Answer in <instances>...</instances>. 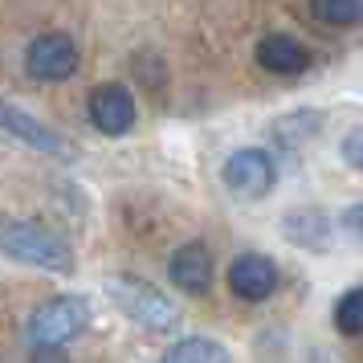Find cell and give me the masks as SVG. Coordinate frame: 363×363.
Returning a JSON list of instances; mask_svg holds the SVG:
<instances>
[{
	"instance_id": "277c9868",
	"label": "cell",
	"mask_w": 363,
	"mask_h": 363,
	"mask_svg": "<svg viewBox=\"0 0 363 363\" xmlns=\"http://www.w3.org/2000/svg\"><path fill=\"white\" fill-rule=\"evenodd\" d=\"M220 180H225V188L237 200H265L274 192V184H278V164L262 147H241L225 160Z\"/></svg>"
},
{
	"instance_id": "2e32d148",
	"label": "cell",
	"mask_w": 363,
	"mask_h": 363,
	"mask_svg": "<svg viewBox=\"0 0 363 363\" xmlns=\"http://www.w3.org/2000/svg\"><path fill=\"white\" fill-rule=\"evenodd\" d=\"M347 229H351V237H359V204L347 208Z\"/></svg>"
},
{
	"instance_id": "5b68a950",
	"label": "cell",
	"mask_w": 363,
	"mask_h": 363,
	"mask_svg": "<svg viewBox=\"0 0 363 363\" xmlns=\"http://www.w3.org/2000/svg\"><path fill=\"white\" fill-rule=\"evenodd\" d=\"M25 69L37 82H66L78 69V45L66 33H41L25 45Z\"/></svg>"
},
{
	"instance_id": "ba28073f",
	"label": "cell",
	"mask_w": 363,
	"mask_h": 363,
	"mask_svg": "<svg viewBox=\"0 0 363 363\" xmlns=\"http://www.w3.org/2000/svg\"><path fill=\"white\" fill-rule=\"evenodd\" d=\"M278 281H281L278 262L265 257V253H241L229 265V290L241 302H265V298L278 290Z\"/></svg>"
},
{
	"instance_id": "7a4b0ae2",
	"label": "cell",
	"mask_w": 363,
	"mask_h": 363,
	"mask_svg": "<svg viewBox=\"0 0 363 363\" xmlns=\"http://www.w3.org/2000/svg\"><path fill=\"white\" fill-rule=\"evenodd\" d=\"M94 323V306H90V298L82 294H62V298H50V302H41L33 314H29V323H25V339L33 347H62L74 343V339H82L86 330Z\"/></svg>"
},
{
	"instance_id": "7c38bea8",
	"label": "cell",
	"mask_w": 363,
	"mask_h": 363,
	"mask_svg": "<svg viewBox=\"0 0 363 363\" xmlns=\"http://www.w3.org/2000/svg\"><path fill=\"white\" fill-rule=\"evenodd\" d=\"M160 363H229V347L213 335H188L160 355Z\"/></svg>"
},
{
	"instance_id": "5bb4252c",
	"label": "cell",
	"mask_w": 363,
	"mask_h": 363,
	"mask_svg": "<svg viewBox=\"0 0 363 363\" xmlns=\"http://www.w3.org/2000/svg\"><path fill=\"white\" fill-rule=\"evenodd\" d=\"M311 13L323 25H335V29H347L359 21V0H311Z\"/></svg>"
},
{
	"instance_id": "9a60e30c",
	"label": "cell",
	"mask_w": 363,
	"mask_h": 363,
	"mask_svg": "<svg viewBox=\"0 0 363 363\" xmlns=\"http://www.w3.org/2000/svg\"><path fill=\"white\" fill-rule=\"evenodd\" d=\"M347 164H351V167H359V131H351V135H347Z\"/></svg>"
},
{
	"instance_id": "9c48e42d",
	"label": "cell",
	"mask_w": 363,
	"mask_h": 363,
	"mask_svg": "<svg viewBox=\"0 0 363 363\" xmlns=\"http://www.w3.org/2000/svg\"><path fill=\"white\" fill-rule=\"evenodd\" d=\"M213 249L204 245V241H188L172 253V262H167V274H172V286L184 290V294H208L213 290Z\"/></svg>"
},
{
	"instance_id": "6da1fadb",
	"label": "cell",
	"mask_w": 363,
	"mask_h": 363,
	"mask_svg": "<svg viewBox=\"0 0 363 363\" xmlns=\"http://www.w3.org/2000/svg\"><path fill=\"white\" fill-rule=\"evenodd\" d=\"M0 253L45 274H74L78 257L53 229L37 220H0Z\"/></svg>"
},
{
	"instance_id": "3957f363",
	"label": "cell",
	"mask_w": 363,
	"mask_h": 363,
	"mask_svg": "<svg viewBox=\"0 0 363 363\" xmlns=\"http://www.w3.org/2000/svg\"><path fill=\"white\" fill-rule=\"evenodd\" d=\"M106 294L118 306L123 318L139 323L143 330H155V335H172L180 327V311L172 306V298L164 290H155L151 281L139 278H111L106 281Z\"/></svg>"
},
{
	"instance_id": "4fadbf2b",
	"label": "cell",
	"mask_w": 363,
	"mask_h": 363,
	"mask_svg": "<svg viewBox=\"0 0 363 363\" xmlns=\"http://www.w3.org/2000/svg\"><path fill=\"white\" fill-rule=\"evenodd\" d=\"M335 327L347 339H359L363 335V290H347L339 302H335Z\"/></svg>"
},
{
	"instance_id": "8fae6325",
	"label": "cell",
	"mask_w": 363,
	"mask_h": 363,
	"mask_svg": "<svg viewBox=\"0 0 363 363\" xmlns=\"http://www.w3.org/2000/svg\"><path fill=\"white\" fill-rule=\"evenodd\" d=\"M257 66H265L269 74H302L311 66L306 45L290 33H269L257 41Z\"/></svg>"
},
{
	"instance_id": "30bf717a",
	"label": "cell",
	"mask_w": 363,
	"mask_h": 363,
	"mask_svg": "<svg viewBox=\"0 0 363 363\" xmlns=\"http://www.w3.org/2000/svg\"><path fill=\"white\" fill-rule=\"evenodd\" d=\"M330 216L323 208H294V213H286L281 220V233H286V241L298 249H311V253H323L330 245Z\"/></svg>"
},
{
	"instance_id": "8992f818",
	"label": "cell",
	"mask_w": 363,
	"mask_h": 363,
	"mask_svg": "<svg viewBox=\"0 0 363 363\" xmlns=\"http://www.w3.org/2000/svg\"><path fill=\"white\" fill-rule=\"evenodd\" d=\"M86 115H90V123H94V131L118 139V135H127L135 127L139 106H135V94L123 82H106V86H94V90H90Z\"/></svg>"
},
{
	"instance_id": "52a82bcc",
	"label": "cell",
	"mask_w": 363,
	"mask_h": 363,
	"mask_svg": "<svg viewBox=\"0 0 363 363\" xmlns=\"http://www.w3.org/2000/svg\"><path fill=\"white\" fill-rule=\"evenodd\" d=\"M0 135H9V139H17V143L41 151V155L69 160V143H66V139L53 131V127H45L41 118H33L29 111L13 106L9 99H0Z\"/></svg>"
}]
</instances>
